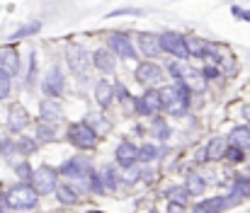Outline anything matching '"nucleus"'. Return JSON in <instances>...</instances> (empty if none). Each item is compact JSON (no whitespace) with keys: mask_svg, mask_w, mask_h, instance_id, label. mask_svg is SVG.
Returning a JSON list of instances; mask_svg holds the SVG:
<instances>
[{"mask_svg":"<svg viewBox=\"0 0 250 213\" xmlns=\"http://www.w3.org/2000/svg\"><path fill=\"white\" fill-rule=\"evenodd\" d=\"M5 192H7V204L12 211H34L42 201V194L29 182H15Z\"/></svg>","mask_w":250,"mask_h":213,"instance_id":"obj_1","label":"nucleus"},{"mask_svg":"<svg viewBox=\"0 0 250 213\" xmlns=\"http://www.w3.org/2000/svg\"><path fill=\"white\" fill-rule=\"evenodd\" d=\"M66 141L71 143L78 153H92L100 145V136L95 134V129L87 121H71L66 126Z\"/></svg>","mask_w":250,"mask_h":213,"instance_id":"obj_2","label":"nucleus"},{"mask_svg":"<svg viewBox=\"0 0 250 213\" xmlns=\"http://www.w3.org/2000/svg\"><path fill=\"white\" fill-rule=\"evenodd\" d=\"M104 46L119 58V61H139V51L134 44V34L124 29H112L104 37Z\"/></svg>","mask_w":250,"mask_h":213,"instance_id":"obj_3","label":"nucleus"},{"mask_svg":"<svg viewBox=\"0 0 250 213\" xmlns=\"http://www.w3.org/2000/svg\"><path fill=\"white\" fill-rule=\"evenodd\" d=\"M63 63L76 77L78 75H87V71L92 68V51H87L85 44H81V41H66Z\"/></svg>","mask_w":250,"mask_h":213,"instance_id":"obj_4","label":"nucleus"},{"mask_svg":"<svg viewBox=\"0 0 250 213\" xmlns=\"http://www.w3.org/2000/svg\"><path fill=\"white\" fill-rule=\"evenodd\" d=\"M131 109H134L136 116H144V119H151V116L163 114L166 112V104H163L161 90L158 87H146L141 95H134Z\"/></svg>","mask_w":250,"mask_h":213,"instance_id":"obj_5","label":"nucleus"},{"mask_svg":"<svg viewBox=\"0 0 250 213\" xmlns=\"http://www.w3.org/2000/svg\"><path fill=\"white\" fill-rule=\"evenodd\" d=\"M166 68L161 66V61H148V58H144V61H139L136 66H134V80L146 90V87H161L163 85V80H166Z\"/></svg>","mask_w":250,"mask_h":213,"instance_id":"obj_6","label":"nucleus"},{"mask_svg":"<svg viewBox=\"0 0 250 213\" xmlns=\"http://www.w3.org/2000/svg\"><path fill=\"white\" fill-rule=\"evenodd\" d=\"M59 182H61V174H59V167H54V165H39V167H34V172H32V187L42 194V196H49V194H54L56 192V187H59Z\"/></svg>","mask_w":250,"mask_h":213,"instance_id":"obj_7","label":"nucleus"},{"mask_svg":"<svg viewBox=\"0 0 250 213\" xmlns=\"http://www.w3.org/2000/svg\"><path fill=\"white\" fill-rule=\"evenodd\" d=\"M158 39H161L163 56L177 58V61H189V54H187V44H185V34L182 32H177V29H163V32H158Z\"/></svg>","mask_w":250,"mask_h":213,"instance_id":"obj_8","label":"nucleus"},{"mask_svg":"<svg viewBox=\"0 0 250 213\" xmlns=\"http://www.w3.org/2000/svg\"><path fill=\"white\" fill-rule=\"evenodd\" d=\"M39 87H42V95H44V97L59 99V97L66 95V75L61 71V63H51V66L46 68V73H44L42 80H39Z\"/></svg>","mask_w":250,"mask_h":213,"instance_id":"obj_9","label":"nucleus"},{"mask_svg":"<svg viewBox=\"0 0 250 213\" xmlns=\"http://www.w3.org/2000/svg\"><path fill=\"white\" fill-rule=\"evenodd\" d=\"M134 44H136V51H139V56H141V58L158 61V58L163 56V49H161L158 32L139 29V32H134Z\"/></svg>","mask_w":250,"mask_h":213,"instance_id":"obj_10","label":"nucleus"},{"mask_svg":"<svg viewBox=\"0 0 250 213\" xmlns=\"http://www.w3.org/2000/svg\"><path fill=\"white\" fill-rule=\"evenodd\" d=\"M90 170H95V165H92V160H90L87 155H71L68 160H63V162L59 165V174H61V179H66V182L81 179Z\"/></svg>","mask_w":250,"mask_h":213,"instance_id":"obj_11","label":"nucleus"},{"mask_svg":"<svg viewBox=\"0 0 250 213\" xmlns=\"http://www.w3.org/2000/svg\"><path fill=\"white\" fill-rule=\"evenodd\" d=\"M5 124H7V131L10 134H24L27 126L32 124V114L29 109L22 104V102H10L7 104V112H5Z\"/></svg>","mask_w":250,"mask_h":213,"instance_id":"obj_12","label":"nucleus"},{"mask_svg":"<svg viewBox=\"0 0 250 213\" xmlns=\"http://www.w3.org/2000/svg\"><path fill=\"white\" fill-rule=\"evenodd\" d=\"M92 99H95V104H97L100 112L109 109V107L114 104V82L100 75V77L92 82Z\"/></svg>","mask_w":250,"mask_h":213,"instance_id":"obj_13","label":"nucleus"},{"mask_svg":"<svg viewBox=\"0 0 250 213\" xmlns=\"http://www.w3.org/2000/svg\"><path fill=\"white\" fill-rule=\"evenodd\" d=\"M231 211L229 196L226 194H211V196H202L199 201L192 204L189 213H226Z\"/></svg>","mask_w":250,"mask_h":213,"instance_id":"obj_14","label":"nucleus"},{"mask_svg":"<svg viewBox=\"0 0 250 213\" xmlns=\"http://www.w3.org/2000/svg\"><path fill=\"white\" fill-rule=\"evenodd\" d=\"M114 162L119 170H126L131 165H139V145L131 138H122L114 148Z\"/></svg>","mask_w":250,"mask_h":213,"instance_id":"obj_15","label":"nucleus"},{"mask_svg":"<svg viewBox=\"0 0 250 213\" xmlns=\"http://www.w3.org/2000/svg\"><path fill=\"white\" fill-rule=\"evenodd\" d=\"M0 68L7 71L10 75H15V77L20 75V71H22V54H20L17 44L7 41V44L0 46Z\"/></svg>","mask_w":250,"mask_h":213,"instance_id":"obj_16","label":"nucleus"},{"mask_svg":"<svg viewBox=\"0 0 250 213\" xmlns=\"http://www.w3.org/2000/svg\"><path fill=\"white\" fill-rule=\"evenodd\" d=\"M39 121H46V124L59 126L63 121V104H61V99L42 97L39 99Z\"/></svg>","mask_w":250,"mask_h":213,"instance_id":"obj_17","label":"nucleus"},{"mask_svg":"<svg viewBox=\"0 0 250 213\" xmlns=\"http://www.w3.org/2000/svg\"><path fill=\"white\" fill-rule=\"evenodd\" d=\"M117 63H119V58L107 49V46H100V49H95L92 51V68L100 73L102 77H107V75H114L117 71Z\"/></svg>","mask_w":250,"mask_h":213,"instance_id":"obj_18","label":"nucleus"},{"mask_svg":"<svg viewBox=\"0 0 250 213\" xmlns=\"http://www.w3.org/2000/svg\"><path fill=\"white\" fill-rule=\"evenodd\" d=\"M54 196H56L59 206H66V209H73V206H78V204L83 201V194H81L71 182H66V179H61V182H59V187H56Z\"/></svg>","mask_w":250,"mask_h":213,"instance_id":"obj_19","label":"nucleus"},{"mask_svg":"<svg viewBox=\"0 0 250 213\" xmlns=\"http://www.w3.org/2000/svg\"><path fill=\"white\" fill-rule=\"evenodd\" d=\"M226 148H229V136H211L204 145V160L207 162H221L226 157Z\"/></svg>","mask_w":250,"mask_h":213,"instance_id":"obj_20","label":"nucleus"},{"mask_svg":"<svg viewBox=\"0 0 250 213\" xmlns=\"http://www.w3.org/2000/svg\"><path fill=\"white\" fill-rule=\"evenodd\" d=\"M148 136H151V138H156L161 145H166V143L170 141L172 129H170V124H167V119L163 116V114H158V116H151V119H148Z\"/></svg>","mask_w":250,"mask_h":213,"instance_id":"obj_21","label":"nucleus"},{"mask_svg":"<svg viewBox=\"0 0 250 213\" xmlns=\"http://www.w3.org/2000/svg\"><path fill=\"white\" fill-rule=\"evenodd\" d=\"M229 192L241 196L243 201L250 199V172H233L229 177Z\"/></svg>","mask_w":250,"mask_h":213,"instance_id":"obj_22","label":"nucleus"},{"mask_svg":"<svg viewBox=\"0 0 250 213\" xmlns=\"http://www.w3.org/2000/svg\"><path fill=\"white\" fill-rule=\"evenodd\" d=\"M163 153H166V148L161 145V143H141L139 145V165H153V162H158L161 157H163Z\"/></svg>","mask_w":250,"mask_h":213,"instance_id":"obj_23","label":"nucleus"},{"mask_svg":"<svg viewBox=\"0 0 250 213\" xmlns=\"http://www.w3.org/2000/svg\"><path fill=\"white\" fill-rule=\"evenodd\" d=\"M100 174H102V179H104L107 194H112V192H117V189H119V184H122V170L117 167V162H114V160H112V162H107V165H102V167H100Z\"/></svg>","mask_w":250,"mask_h":213,"instance_id":"obj_24","label":"nucleus"},{"mask_svg":"<svg viewBox=\"0 0 250 213\" xmlns=\"http://www.w3.org/2000/svg\"><path fill=\"white\" fill-rule=\"evenodd\" d=\"M15 143H17L20 157H32V155H37L39 148H42V143L37 141L34 134H17V136H15Z\"/></svg>","mask_w":250,"mask_h":213,"instance_id":"obj_25","label":"nucleus"},{"mask_svg":"<svg viewBox=\"0 0 250 213\" xmlns=\"http://www.w3.org/2000/svg\"><path fill=\"white\" fill-rule=\"evenodd\" d=\"M42 27H44L42 19H29V22H24L22 27H17L7 39H10L12 44H17V41H22V39H32V37H37V34L42 32Z\"/></svg>","mask_w":250,"mask_h":213,"instance_id":"obj_26","label":"nucleus"},{"mask_svg":"<svg viewBox=\"0 0 250 213\" xmlns=\"http://www.w3.org/2000/svg\"><path fill=\"white\" fill-rule=\"evenodd\" d=\"M163 68H166V75L170 77V82H185L187 80V73H189V61L170 58Z\"/></svg>","mask_w":250,"mask_h":213,"instance_id":"obj_27","label":"nucleus"},{"mask_svg":"<svg viewBox=\"0 0 250 213\" xmlns=\"http://www.w3.org/2000/svg\"><path fill=\"white\" fill-rule=\"evenodd\" d=\"M182 184L187 187L189 196H202V194L207 192V187H209V182L204 179V174H202L199 170H194V172H187V177H185V182H182Z\"/></svg>","mask_w":250,"mask_h":213,"instance_id":"obj_28","label":"nucleus"},{"mask_svg":"<svg viewBox=\"0 0 250 213\" xmlns=\"http://www.w3.org/2000/svg\"><path fill=\"white\" fill-rule=\"evenodd\" d=\"M34 136H37V141L42 143V145L56 143L59 138H61V136H59V126L46 124V121H37V126H34Z\"/></svg>","mask_w":250,"mask_h":213,"instance_id":"obj_29","label":"nucleus"},{"mask_svg":"<svg viewBox=\"0 0 250 213\" xmlns=\"http://www.w3.org/2000/svg\"><path fill=\"white\" fill-rule=\"evenodd\" d=\"M229 143H233V145H238V148H243V150L250 153V124L233 126V129L229 131Z\"/></svg>","mask_w":250,"mask_h":213,"instance_id":"obj_30","label":"nucleus"},{"mask_svg":"<svg viewBox=\"0 0 250 213\" xmlns=\"http://www.w3.org/2000/svg\"><path fill=\"white\" fill-rule=\"evenodd\" d=\"M185 44H187V54H189V58L204 61L207 39H202V37H197V34H185Z\"/></svg>","mask_w":250,"mask_h":213,"instance_id":"obj_31","label":"nucleus"},{"mask_svg":"<svg viewBox=\"0 0 250 213\" xmlns=\"http://www.w3.org/2000/svg\"><path fill=\"white\" fill-rule=\"evenodd\" d=\"M39 58H37V51H29L27 56V71H24V87L32 90L37 82H39Z\"/></svg>","mask_w":250,"mask_h":213,"instance_id":"obj_32","label":"nucleus"},{"mask_svg":"<svg viewBox=\"0 0 250 213\" xmlns=\"http://www.w3.org/2000/svg\"><path fill=\"white\" fill-rule=\"evenodd\" d=\"M85 121L95 129V134H97L100 138H104V136H107V134H112V129H114V126H112V121H109L104 114H87V119H85Z\"/></svg>","mask_w":250,"mask_h":213,"instance_id":"obj_33","label":"nucleus"},{"mask_svg":"<svg viewBox=\"0 0 250 213\" xmlns=\"http://www.w3.org/2000/svg\"><path fill=\"white\" fill-rule=\"evenodd\" d=\"M0 160H5V162H10V165H12L15 160H20L15 136H2V138H0Z\"/></svg>","mask_w":250,"mask_h":213,"instance_id":"obj_34","label":"nucleus"},{"mask_svg":"<svg viewBox=\"0 0 250 213\" xmlns=\"http://www.w3.org/2000/svg\"><path fill=\"white\" fill-rule=\"evenodd\" d=\"M224 162H229L231 167H241V165H246V162H248V150H243V148H238V145L229 143Z\"/></svg>","mask_w":250,"mask_h":213,"instance_id":"obj_35","label":"nucleus"},{"mask_svg":"<svg viewBox=\"0 0 250 213\" xmlns=\"http://www.w3.org/2000/svg\"><path fill=\"white\" fill-rule=\"evenodd\" d=\"M163 196H166L167 201H175V204H185V206H187V201L192 199L185 184H170L166 192H163Z\"/></svg>","mask_w":250,"mask_h":213,"instance_id":"obj_36","label":"nucleus"},{"mask_svg":"<svg viewBox=\"0 0 250 213\" xmlns=\"http://www.w3.org/2000/svg\"><path fill=\"white\" fill-rule=\"evenodd\" d=\"M12 172H15L17 182H32V172H34V167L29 165V157H20V160L12 162Z\"/></svg>","mask_w":250,"mask_h":213,"instance_id":"obj_37","label":"nucleus"},{"mask_svg":"<svg viewBox=\"0 0 250 213\" xmlns=\"http://www.w3.org/2000/svg\"><path fill=\"white\" fill-rule=\"evenodd\" d=\"M87 187H90V196H104L107 194V187H104V179L100 174V170H90L87 174Z\"/></svg>","mask_w":250,"mask_h":213,"instance_id":"obj_38","label":"nucleus"},{"mask_svg":"<svg viewBox=\"0 0 250 213\" xmlns=\"http://www.w3.org/2000/svg\"><path fill=\"white\" fill-rule=\"evenodd\" d=\"M131 99H134V95H131L129 87L117 77V80H114V102H119V107H126V104H131Z\"/></svg>","mask_w":250,"mask_h":213,"instance_id":"obj_39","label":"nucleus"},{"mask_svg":"<svg viewBox=\"0 0 250 213\" xmlns=\"http://www.w3.org/2000/svg\"><path fill=\"white\" fill-rule=\"evenodd\" d=\"M12 87H15V75H10L7 71H2V68H0V102L10 99Z\"/></svg>","mask_w":250,"mask_h":213,"instance_id":"obj_40","label":"nucleus"},{"mask_svg":"<svg viewBox=\"0 0 250 213\" xmlns=\"http://www.w3.org/2000/svg\"><path fill=\"white\" fill-rule=\"evenodd\" d=\"M136 182H141V165H131V167L122 170V184L124 187H134Z\"/></svg>","mask_w":250,"mask_h":213,"instance_id":"obj_41","label":"nucleus"},{"mask_svg":"<svg viewBox=\"0 0 250 213\" xmlns=\"http://www.w3.org/2000/svg\"><path fill=\"white\" fill-rule=\"evenodd\" d=\"M219 68H221V73H224V77H236L241 66H238V58H236L233 54H229V56L224 58V63H221Z\"/></svg>","mask_w":250,"mask_h":213,"instance_id":"obj_42","label":"nucleus"},{"mask_svg":"<svg viewBox=\"0 0 250 213\" xmlns=\"http://www.w3.org/2000/svg\"><path fill=\"white\" fill-rule=\"evenodd\" d=\"M199 73H202L204 82H216V80H221V77H224L221 68H219V66H214V63H204V66L199 68Z\"/></svg>","mask_w":250,"mask_h":213,"instance_id":"obj_43","label":"nucleus"},{"mask_svg":"<svg viewBox=\"0 0 250 213\" xmlns=\"http://www.w3.org/2000/svg\"><path fill=\"white\" fill-rule=\"evenodd\" d=\"M146 12L141 7H117L112 12H107V19H114V17H144Z\"/></svg>","mask_w":250,"mask_h":213,"instance_id":"obj_44","label":"nucleus"},{"mask_svg":"<svg viewBox=\"0 0 250 213\" xmlns=\"http://www.w3.org/2000/svg\"><path fill=\"white\" fill-rule=\"evenodd\" d=\"M231 15H233L238 22H248L250 24V7H246V5L233 2V5H231Z\"/></svg>","mask_w":250,"mask_h":213,"instance_id":"obj_45","label":"nucleus"},{"mask_svg":"<svg viewBox=\"0 0 250 213\" xmlns=\"http://www.w3.org/2000/svg\"><path fill=\"white\" fill-rule=\"evenodd\" d=\"M12 209H10V204H7V192L0 187V213H10Z\"/></svg>","mask_w":250,"mask_h":213,"instance_id":"obj_46","label":"nucleus"},{"mask_svg":"<svg viewBox=\"0 0 250 213\" xmlns=\"http://www.w3.org/2000/svg\"><path fill=\"white\" fill-rule=\"evenodd\" d=\"M187 206L185 204H175V201H167V211L166 213H185Z\"/></svg>","mask_w":250,"mask_h":213,"instance_id":"obj_47","label":"nucleus"},{"mask_svg":"<svg viewBox=\"0 0 250 213\" xmlns=\"http://www.w3.org/2000/svg\"><path fill=\"white\" fill-rule=\"evenodd\" d=\"M241 116H243V121H246V124H250V102L241 107Z\"/></svg>","mask_w":250,"mask_h":213,"instance_id":"obj_48","label":"nucleus"},{"mask_svg":"<svg viewBox=\"0 0 250 213\" xmlns=\"http://www.w3.org/2000/svg\"><path fill=\"white\" fill-rule=\"evenodd\" d=\"M85 213H102V211H97V209H90V211H85Z\"/></svg>","mask_w":250,"mask_h":213,"instance_id":"obj_49","label":"nucleus"},{"mask_svg":"<svg viewBox=\"0 0 250 213\" xmlns=\"http://www.w3.org/2000/svg\"><path fill=\"white\" fill-rule=\"evenodd\" d=\"M238 2H241V5H243V2H250V0H238Z\"/></svg>","mask_w":250,"mask_h":213,"instance_id":"obj_50","label":"nucleus"},{"mask_svg":"<svg viewBox=\"0 0 250 213\" xmlns=\"http://www.w3.org/2000/svg\"><path fill=\"white\" fill-rule=\"evenodd\" d=\"M148 213H158V211H148Z\"/></svg>","mask_w":250,"mask_h":213,"instance_id":"obj_51","label":"nucleus"}]
</instances>
